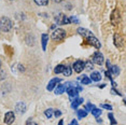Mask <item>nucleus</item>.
I'll return each mask as SVG.
<instances>
[{
    "instance_id": "nucleus-1",
    "label": "nucleus",
    "mask_w": 126,
    "mask_h": 125,
    "mask_svg": "<svg viewBox=\"0 0 126 125\" xmlns=\"http://www.w3.org/2000/svg\"><path fill=\"white\" fill-rule=\"evenodd\" d=\"M78 33L79 35H81L83 36L85 39L87 40V42L90 44H92L93 47H95L96 49H100L101 47V44H100V42L99 40L95 37V35L94 33H92L90 30H87V29H85V28H78Z\"/></svg>"
},
{
    "instance_id": "nucleus-2",
    "label": "nucleus",
    "mask_w": 126,
    "mask_h": 125,
    "mask_svg": "<svg viewBox=\"0 0 126 125\" xmlns=\"http://www.w3.org/2000/svg\"><path fill=\"white\" fill-rule=\"evenodd\" d=\"M11 28H12V22L10 18L5 17V16L0 18V29L7 32V31L11 30Z\"/></svg>"
},
{
    "instance_id": "nucleus-3",
    "label": "nucleus",
    "mask_w": 126,
    "mask_h": 125,
    "mask_svg": "<svg viewBox=\"0 0 126 125\" xmlns=\"http://www.w3.org/2000/svg\"><path fill=\"white\" fill-rule=\"evenodd\" d=\"M52 39L54 41H61L66 37V31L63 29H56L54 32L52 33Z\"/></svg>"
},
{
    "instance_id": "nucleus-4",
    "label": "nucleus",
    "mask_w": 126,
    "mask_h": 125,
    "mask_svg": "<svg viewBox=\"0 0 126 125\" xmlns=\"http://www.w3.org/2000/svg\"><path fill=\"white\" fill-rule=\"evenodd\" d=\"M82 89L80 86H72V87H68L67 89V93L69 95L70 98H77L79 95V92H81Z\"/></svg>"
},
{
    "instance_id": "nucleus-5",
    "label": "nucleus",
    "mask_w": 126,
    "mask_h": 125,
    "mask_svg": "<svg viewBox=\"0 0 126 125\" xmlns=\"http://www.w3.org/2000/svg\"><path fill=\"white\" fill-rule=\"evenodd\" d=\"M120 21H121V15H120V11L115 9L111 14V23H112V25L114 26H116V25L120 24Z\"/></svg>"
},
{
    "instance_id": "nucleus-6",
    "label": "nucleus",
    "mask_w": 126,
    "mask_h": 125,
    "mask_svg": "<svg viewBox=\"0 0 126 125\" xmlns=\"http://www.w3.org/2000/svg\"><path fill=\"white\" fill-rule=\"evenodd\" d=\"M93 62H96L97 65H102L104 64V55L100 52H95L93 54Z\"/></svg>"
},
{
    "instance_id": "nucleus-7",
    "label": "nucleus",
    "mask_w": 126,
    "mask_h": 125,
    "mask_svg": "<svg viewBox=\"0 0 126 125\" xmlns=\"http://www.w3.org/2000/svg\"><path fill=\"white\" fill-rule=\"evenodd\" d=\"M14 120H15V114H14V112L9 111L5 113V115H4V123L5 124L11 125L14 122Z\"/></svg>"
},
{
    "instance_id": "nucleus-8",
    "label": "nucleus",
    "mask_w": 126,
    "mask_h": 125,
    "mask_svg": "<svg viewBox=\"0 0 126 125\" xmlns=\"http://www.w3.org/2000/svg\"><path fill=\"white\" fill-rule=\"evenodd\" d=\"M61 81H62V79H59V78H54L52 79V80H50V82H48V84H47V91H53L54 89H55V86L57 84H59L61 83Z\"/></svg>"
},
{
    "instance_id": "nucleus-9",
    "label": "nucleus",
    "mask_w": 126,
    "mask_h": 125,
    "mask_svg": "<svg viewBox=\"0 0 126 125\" xmlns=\"http://www.w3.org/2000/svg\"><path fill=\"white\" fill-rule=\"evenodd\" d=\"M83 69H84V62H83L82 61H77L73 62V70L76 72H82Z\"/></svg>"
},
{
    "instance_id": "nucleus-10",
    "label": "nucleus",
    "mask_w": 126,
    "mask_h": 125,
    "mask_svg": "<svg viewBox=\"0 0 126 125\" xmlns=\"http://www.w3.org/2000/svg\"><path fill=\"white\" fill-rule=\"evenodd\" d=\"M113 39H114V45H115L116 47H123V39L119 33H115Z\"/></svg>"
},
{
    "instance_id": "nucleus-11",
    "label": "nucleus",
    "mask_w": 126,
    "mask_h": 125,
    "mask_svg": "<svg viewBox=\"0 0 126 125\" xmlns=\"http://www.w3.org/2000/svg\"><path fill=\"white\" fill-rule=\"evenodd\" d=\"M55 94L56 95H61V94H63L65 92L66 90H67V85L66 84H58L57 86H55Z\"/></svg>"
},
{
    "instance_id": "nucleus-12",
    "label": "nucleus",
    "mask_w": 126,
    "mask_h": 125,
    "mask_svg": "<svg viewBox=\"0 0 126 125\" xmlns=\"http://www.w3.org/2000/svg\"><path fill=\"white\" fill-rule=\"evenodd\" d=\"M15 111L17 113H24L25 111H26V105H25L24 103H18L15 106Z\"/></svg>"
},
{
    "instance_id": "nucleus-13",
    "label": "nucleus",
    "mask_w": 126,
    "mask_h": 125,
    "mask_svg": "<svg viewBox=\"0 0 126 125\" xmlns=\"http://www.w3.org/2000/svg\"><path fill=\"white\" fill-rule=\"evenodd\" d=\"M91 80L95 81V82H98L101 80V75H100V72L98 71H93L91 73Z\"/></svg>"
},
{
    "instance_id": "nucleus-14",
    "label": "nucleus",
    "mask_w": 126,
    "mask_h": 125,
    "mask_svg": "<svg viewBox=\"0 0 126 125\" xmlns=\"http://www.w3.org/2000/svg\"><path fill=\"white\" fill-rule=\"evenodd\" d=\"M82 103H83V98H81V97H77V98L72 101V104H71V108H72V109H77L79 105H81Z\"/></svg>"
},
{
    "instance_id": "nucleus-15",
    "label": "nucleus",
    "mask_w": 126,
    "mask_h": 125,
    "mask_svg": "<svg viewBox=\"0 0 126 125\" xmlns=\"http://www.w3.org/2000/svg\"><path fill=\"white\" fill-rule=\"evenodd\" d=\"M47 40H48V36L47 35V33H43V35L41 36V42H42V49H43V51L47 50Z\"/></svg>"
},
{
    "instance_id": "nucleus-16",
    "label": "nucleus",
    "mask_w": 126,
    "mask_h": 125,
    "mask_svg": "<svg viewBox=\"0 0 126 125\" xmlns=\"http://www.w3.org/2000/svg\"><path fill=\"white\" fill-rule=\"evenodd\" d=\"M110 73H111V76L112 77H116V76H119V73H120V68L117 67V66H111L110 68Z\"/></svg>"
},
{
    "instance_id": "nucleus-17",
    "label": "nucleus",
    "mask_w": 126,
    "mask_h": 125,
    "mask_svg": "<svg viewBox=\"0 0 126 125\" xmlns=\"http://www.w3.org/2000/svg\"><path fill=\"white\" fill-rule=\"evenodd\" d=\"M93 62H84V69H86L87 71H92L93 70Z\"/></svg>"
},
{
    "instance_id": "nucleus-18",
    "label": "nucleus",
    "mask_w": 126,
    "mask_h": 125,
    "mask_svg": "<svg viewBox=\"0 0 126 125\" xmlns=\"http://www.w3.org/2000/svg\"><path fill=\"white\" fill-rule=\"evenodd\" d=\"M92 113H93V115L95 116V118H99L100 115H101V110L100 109H96V108H94V109L91 110Z\"/></svg>"
},
{
    "instance_id": "nucleus-19",
    "label": "nucleus",
    "mask_w": 126,
    "mask_h": 125,
    "mask_svg": "<svg viewBox=\"0 0 126 125\" xmlns=\"http://www.w3.org/2000/svg\"><path fill=\"white\" fill-rule=\"evenodd\" d=\"M80 79H81V83L82 84H90L91 81H92V80H90V78L86 77V76H83V77H81V78H79V80Z\"/></svg>"
},
{
    "instance_id": "nucleus-20",
    "label": "nucleus",
    "mask_w": 126,
    "mask_h": 125,
    "mask_svg": "<svg viewBox=\"0 0 126 125\" xmlns=\"http://www.w3.org/2000/svg\"><path fill=\"white\" fill-rule=\"evenodd\" d=\"M64 69H65L64 65H58V66L55 67V69H54V72H55V73H63Z\"/></svg>"
},
{
    "instance_id": "nucleus-21",
    "label": "nucleus",
    "mask_w": 126,
    "mask_h": 125,
    "mask_svg": "<svg viewBox=\"0 0 126 125\" xmlns=\"http://www.w3.org/2000/svg\"><path fill=\"white\" fill-rule=\"evenodd\" d=\"M63 73H64V76H66V77H69V76H71V67L70 66H67L66 67L65 66V69H64V71H63Z\"/></svg>"
},
{
    "instance_id": "nucleus-22",
    "label": "nucleus",
    "mask_w": 126,
    "mask_h": 125,
    "mask_svg": "<svg viewBox=\"0 0 126 125\" xmlns=\"http://www.w3.org/2000/svg\"><path fill=\"white\" fill-rule=\"evenodd\" d=\"M78 116L80 119H82V118H85V116L87 115V112H86V110H78Z\"/></svg>"
},
{
    "instance_id": "nucleus-23",
    "label": "nucleus",
    "mask_w": 126,
    "mask_h": 125,
    "mask_svg": "<svg viewBox=\"0 0 126 125\" xmlns=\"http://www.w3.org/2000/svg\"><path fill=\"white\" fill-rule=\"evenodd\" d=\"M53 113H54V110L53 109H47L44 111V114H45V116H47V118H52L53 116Z\"/></svg>"
},
{
    "instance_id": "nucleus-24",
    "label": "nucleus",
    "mask_w": 126,
    "mask_h": 125,
    "mask_svg": "<svg viewBox=\"0 0 126 125\" xmlns=\"http://www.w3.org/2000/svg\"><path fill=\"white\" fill-rule=\"evenodd\" d=\"M36 3L38 5H47L48 0H35Z\"/></svg>"
},
{
    "instance_id": "nucleus-25",
    "label": "nucleus",
    "mask_w": 126,
    "mask_h": 125,
    "mask_svg": "<svg viewBox=\"0 0 126 125\" xmlns=\"http://www.w3.org/2000/svg\"><path fill=\"white\" fill-rule=\"evenodd\" d=\"M108 118H109V120L111 121V124H112V125H115L116 124V121H115V119H114V116H113V113H109Z\"/></svg>"
},
{
    "instance_id": "nucleus-26",
    "label": "nucleus",
    "mask_w": 126,
    "mask_h": 125,
    "mask_svg": "<svg viewBox=\"0 0 126 125\" xmlns=\"http://www.w3.org/2000/svg\"><path fill=\"white\" fill-rule=\"evenodd\" d=\"M100 106H101V108H104V109L112 110V106H110V105H108V104H102V105H100Z\"/></svg>"
},
{
    "instance_id": "nucleus-27",
    "label": "nucleus",
    "mask_w": 126,
    "mask_h": 125,
    "mask_svg": "<svg viewBox=\"0 0 126 125\" xmlns=\"http://www.w3.org/2000/svg\"><path fill=\"white\" fill-rule=\"evenodd\" d=\"M94 108H95V106H94V105H92L91 103H88L86 105V110H92V109H94Z\"/></svg>"
},
{
    "instance_id": "nucleus-28",
    "label": "nucleus",
    "mask_w": 126,
    "mask_h": 125,
    "mask_svg": "<svg viewBox=\"0 0 126 125\" xmlns=\"http://www.w3.org/2000/svg\"><path fill=\"white\" fill-rule=\"evenodd\" d=\"M54 115H55L56 118H58V116L62 115V111H61V110H56V111L54 112Z\"/></svg>"
},
{
    "instance_id": "nucleus-29",
    "label": "nucleus",
    "mask_w": 126,
    "mask_h": 125,
    "mask_svg": "<svg viewBox=\"0 0 126 125\" xmlns=\"http://www.w3.org/2000/svg\"><path fill=\"white\" fill-rule=\"evenodd\" d=\"M26 125H38V124H37V123H36V122L31 121V120H30V119H29V120H28V121H27V123H26Z\"/></svg>"
},
{
    "instance_id": "nucleus-30",
    "label": "nucleus",
    "mask_w": 126,
    "mask_h": 125,
    "mask_svg": "<svg viewBox=\"0 0 126 125\" xmlns=\"http://www.w3.org/2000/svg\"><path fill=\"white\" fill-rule=\"evenodd\" d=\"M69 19H70V23H71V22H72V23H78V22H79V21H78V18L74 17V16H71Z\"/></svg>"
},
{
    "instance_id": "nucleus-31",
    "label": "nucleus",
    "mask_w": 126,
    "mask_h": 125,
    "mask_svg": "<svg viewBox=\"0 0 126 125\" xmlns=\"http://www.w3.org/2000/svg\"><path fill=\"white\" fill-rule=\"evenodd\" d=\"M69 125H78V121H77V120H72Z\"/></svg>"
},
{
    "instance_id": "nucleus-32",
    "label": "nucleus",
    "mask_w": 126,
    "mask_h": 125,
    "mask_svg": "<svg viewBox=\"0 0 126 125\" xmlns=\"http://www.w3.org/2000/svg\"><path fill=\"white\" fill-rule=\"evenodd\" d=\"M107 62V64H106V65H107V68H108V69H109V68H110V67H111V65H110V61H107V62Z\"/></svg>"
},
{
    "instance_id": "nucleus-33",
    "label": "nucleus",
    "mask_w": 126,
    "mask_h": 125,
    "mask_svg": "<svg viewBox=\"0 0 126 125\" xmlns=\"http://www.w3.org/2000/svg\"><path fill=\"white\" fill-rule=\"evenodd\" d=\"M58 125H64V121H63V120H61V121L58 122Z\"/></svg>"
},
{
    "instance_id": "nucleus-34",
    "label": "nucleus",
    "mask_w": 126,
    "mask_h": 125,
    "mask_svg": "<svg viewBox=\"0 0 126 125\" xmlns=\"http://www.w3.org/2000/svg\"><path fill=\"white\" fill-rule=\"evenodd\" d=\"M53 1H54V2H57V3H58V2H62L63 0H53Z\"/></svg>"
},
{
    "instance_id": "nucleus-35",
    "label": "nucleus",
    "mask_w": 126,
    "mask_h": 125,
    "mask_svg": "<svg viewBox=\"0 0 126 125\" xmlns=\"http://www.w3.org/2000/svg\"><path fill=\"white\" fill-rule=\"evenodd\" d=\"M97 122H98V123H102V120H99V119H98V120H97Z\"/></svg>"
},
{
    "instance_id": "nucleus-36",
    "label": "nucleus",
    "mask_w": 126,
    "mask_h": 125,
    "mask_svg": "<svg viewBox=\"0 0 126 125\" xmlns=\"http://www.w3.org/2000/svg\"><path fill=\"white\" fill-rule=\"evenodd\" d=\"M0 67H1V62H0Z\"/></svg>"
}]
</instances>
